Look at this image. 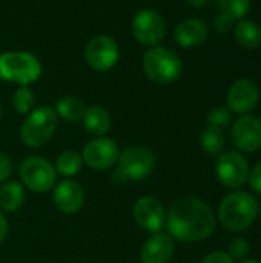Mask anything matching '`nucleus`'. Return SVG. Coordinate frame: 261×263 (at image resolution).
Here are the masks:
<instances>
[{
  "instance_id": "obj_32",
  "label": "nucleus",
  "mask_w": 261,
  "mask_h": 263,
  "mask_svg": "<svg viewBox=\"0 0 261 263\" xmlns=\"http://www.w3.org/2000/svg\"><path fill=\"white\" fill-rule=\"evenodd\" d=\"M8 231H9V223H8V219L5 217V214L0 211V245L2 242L6 239L8 236Z\"/></svg>"
},
{
  "instance_id": "obj_30",
  "label": "nucleus",
  "mask_w": 261,
  "mask_h": 263,
  "mask_svg": "<svg viewBox=\"0 0 261 263\" xmlns=\"http://www.w3.org/2000/svg\"><path fill=\"white\" fill-rule=\"evenodd\" d=\"M248 182H249L251 188H252L255 193L261 194V162H258V163L252 168V171L249 173Z\"/></svg>"
},
{
  "instance_id": "obj_20",
  "label": "nucleus",
  "mask_w": 261,
  "mask_h": 263,
  "mask_svg": "<svg viewBox=\"0 0 261 263\" xmlns=\"http://www.w3.org/2000/svg\"><path fill=\"white\" fill-rule=\"evenodd\" d=\"M235 40L245 49H255L261 45V26L254 20H240L235 25Z\"/></svg>"
},
{
  "instance_id": "obj_35",
  "label": "nucleus",
  "mask_w": 261,
  "mask_h": 263,
  "mask_svg": "<svg viewBox=\"0 0 261 263\" xmlns=\"http://www.w3.org/2000/svg\"><path fill=\"white\" fill-rule=\"evenodd\" d=\"M0 117H2V106H0Z\"/></svg>"
},
{
  "instance_id": "obj_21",
  "label": "nucleus",
  "mask_w": 261,
  "mask_h": 263,
  "mask_svg": "<svg viewBox=\"0 0 261 263\" xmlns=\"http://www.w3.org/2000/svg\"><path fill=\"white\" fill-rule=\"evenodd\" d=\"M55 112L58 117L65 119L66 122H80L85 114V103L78 97L74 96H66L60 97L55 103Z\"/></svg>"
},
{
  "instance_id": "obj_4",
  "label": "nucleus",
  "mask_w": 261,
  "mask_h": 263,
  "mask_svg": "<svg viewBox=\"0 0 261 263\" xmlns=\"http://www.w3.org/2000/svg\"><path fill=\"white\" fill-rule=\"evenodd\" d=\"M42 76L40 60L26 51H6L0 54V79L18 86H28Z\"/></svg>"
},
{
  "instance_id": "obj_11",
  "label": "nucleus",
  "mask_w": 261,
  "mask_h": 263,
  "mask_svg": "<svg viewBox=\"0 0 261 263\" xmlns=\"http://www.w3.org/2000/svg\"><path fill=\"white\" fill-rule=\"evenodd\" d=\"M215 173L223 186L229 190H238L248 182L249 166L240 153H225L220 154L217 160Z\"/></svg>"
},
{
  "instance_id": "obj_22",
  "label": "nucleus",
  "mask_w": 261,
  "mask_h": 263,
  "mask_svg": "<svg viewBox=\"0 0 261 263\" xmlns=\"http://www.w3.org/2000/svg\"><path fill=\"white\" fill-rule=\"evenodd\" d=\"M83 165L85 163H83L82 154H78L74 149H66V151H63V153H60L57 156L54 168H55L57 174H62L63 177L69 179V177L77 176L82 171Z\"/></svg>"
},
{
  "instance_id": "obj_9",
  "label": "nucleus",
  "mask_w": 261,
  "mask_h": 263,
  "mask_svg": "<svg viewBox=\"0 0 261 263\" xmlns=\"http://www.w3.org/2000/svg\"><path fill=\"white\" fill-rule=\"evenodd\" d=\"M118 59H120V48L117 42L106 34L94 35L85 48L86 63L94 71L98 72L112 69L117 65Z\"/></svg>"
},
{
  "instance_id": "obj_3",
  "label": "nucleus",
  "mask_w": 261,
  "mask_h": 263,
  "mask_svg": "<svg viewBox=\"0 0 261 263\" xmlns=\"http://www.w3.org/2000/svg\"><path fill=\"white\" fill-rule=\"evenodd\" d=\"M143 71L157 85H171L183 72V62L177 52L166 46H151L143 54Z\"/></svg>"
},
{
  "instance_id": "obj_19",
  "label": "nucleus",
  "mask_w": 261,
  "mask_h": 263,
  "mask_svg": "<svg viewBox=\"0 0 261 263\" xmlns=\"http://www.w3.org/2000/svg\"><path fill=\"white\" fill-rule=\"evenodd\" d=\"M25 203V186L17 180H6L0 186V208L6 213L20 210Z\"/></svg>"
},
{
  "instance_id": "obj_27",
  "label": "nucleus",
  "mask_w": 261,
  "mask_h": 263,
  "mask_svg": "<svg viewBox=\"0 0 261 263\" xmlns=\"http://www.w3.org/2000/svg\"><path fill=\"white\" fill-rule=\"evenodd\" d=\"M251 253V245L246 239L243 237H235L231 243H229V256L232 259H238V260H243L249 256Z\"/></svg>"
},
{
  "instance_id": "obj_28",
  "label": "nucleus",
  "mask_w": 261,
  "mask_h": 263,
  "mask_svg": "<svg viewBox=\"0 0 261 263\" xmlns=\"http://www.w3.org/2000/svg\"><path fill=\"white\" fill-rule=\"evenodd\" d=\"M234 26H235V18L226 12H220L214 20V28L220 34H228L229 31L234 29Z\"/></svg>"
},
{
  "instance_id": "obj_24",
  "label": "nucleus",
  "mask_w": 261,
  "mask_h": 263,
  "mask_svg": "<svg viewBox=\"0 0 261 263\" xmlns=\"http://www.w3.org/2000/svg\"><path fill=\"white\" fill-rule=\"evenodd\" d=\"M200 145L208 154H220L225 148V136L222 131L206 128L202 133Z\"/></svg>"
},
{
  "instance_id": "obj_31",
  "label": "nucleus",
  "mask_w": 261,
  "mask_h": 263,
  "mask_svg": "<svg viewBox=\"0 0 261 263\" xmlns=\"http://www.w3.org/2000/svg\"><path fill=\"white\" fill-rule=\"evenodd\" d=\"M202 263H234V259L228 254V253H223V251H212L209 253Z\"/></svg>"
},
{
  "instance_id": "obj_33",
  "label": "nucleus",
  "mask_w": 261,
  "mask_h": 263,
  "mask_svg": "<svg viewBox=\"0 0 261 263\" xmlns=\"http://www.w3.org/2000/svg\"><path fill=\"white\" fill-rule=\"evenodd\" d=\"M191 6H194V8H202V6H205L209 0H186Z\"/></svg>"
},
{
  "instance_id": "obj_34",
  "label": "nucleus",
  "mask_w": 261,
  "mask_h": 263,
  "mask_svg": "<svg viewBox=\"0 0 261 263\" xmlns=\"http://www.w3.org/2000/svg\"><path fill=\"white\" fill-rule=\"evenodd\" d=\"M242 263H260L258 260H254V259H249V260H243Z\"/></svg>"
},
{
  "instance_id": "obj_18",
  "label": "nucleus",
  "mask_w": 261,
  "mask_h": 263,
  "mask_svg": "<svg viewBox=\"0 0 261 263\" xmlns=\"http://www.w3.org/2000/svg\"><path fill=\"white\" fill-rule=\"evenodd\" d=\"M83 128L86 133H89L94 137H105L111 126H112V119L111 114L100 105H91L85 109L83 114Z\"/></svg>"
},
{
  "instance_id": "obj_29",
  "label": "nucleus",
  "mask_w": 261,
  "mask_h": 263,
  "mask_svg": "<svg viewBox=\"0 0 261 263\" xmlns=\"http://www.w3.org/2000/svg\"><path fill=\"white\" fill-rule=\"evenodd\" d=\"M11 174H12V162L5 153L0 151V185L9 180Z\"/></svg>"
},
{
  "instance_id": "obj_2",
  "label": "nucleus",
  "mask_w": 261,
  "mask_h": 263,
  "mask_svg": "<svg viewBox=\"0 0 261 263\" xmlns=\"http://www.w3.org/2000/svg\"><path fill=\"white\" fill-rule=\"evenodd\" d=\"M258 210V202L252 194L234 191L222 200L218 217L223 228L232 233H242L254 223Z\"/></svg>"
},
{
  "instance_id": "obj_12",
  "label": "nucleus",
  "mask_w": 261,
  "mask_h": 263,
  "mask_svg": "<svg viewBox=\"0 0 261 263\" xmlns=\"http://www.w3.org/2000/svg\"><path fill=\"white\" fill-rule=\"evenodd\" d=\"M132 216L137 225L148 233H162L166 225V210L162 202L152 196L140 197L132 206Z\"/></svg>"
},
{
  "instance_id": "obj_10",
  "label": "nucleus",
  "mask_w": 261,
  "mask_h": 263,
  "mask_svg": "<svg viewBox=\"0 0 261 263\" xmlns=\"http://www.w3.org/2000/svg\"><path fill=\"white\" fill-rule=\"evenodd\" d=\"M118 154L120 148L117 142L109 137H95L89 140L82 149L83 163L95 171L112 168L118 160Z\"/></svg>"
},
{
  "instance_id": "obj_26",
  "label": "nucleus",
  "mask_w": 261,
  "mask_h": 263,
  "mask_svg": "<svg viewBox=\"0 0 261 263\" xmlns=\"http://www.w3.org/2000/svg\"><path fill=\"white\" fill-rule=\"evenodd\" d=\"M218 6L222 8V12L229 14L231 17L237 18H243L252 6L251 0H217Z\"/></svg>"
},
{
  "instance_id": "obj_25",
  "label": "nucleus",
  "mask_w": 261,
  "mask_h": 263,
  "mask_svg": "<svg viewBox=\"0 0 261 263\" xmlns=\"http://www.w3.org/2000/svg\"><path fill=\"white\" fill-rule=\"evenodd\" d=\"M232 122V114L228 108H223V106H218V108H214L209 116H208V120H206V125L208 128L211 129H217V131H225L226 128H229Z\"/></svg>"
},
{
  "instance_id": "obj_16",
  "label": "nucleus",
  "mask_w": 261,
  "mask_h": 263,
  "mask_svg": "<svg viewBox=\"0 0 261 263\" xmlns=\"http://www.w3.org/2000/svg\"><path fill=\"white\" fill-rule=\"evenodd\" d=\"M175 251L174 239L165 233L152 234L140 250L142 263H169Z\"/></svg>"
},
{
  "instance_id": "obj_1",
  "label": "nucleus",
  "mask_w": 261,
  "mask_h": 263,
  "mask_svg": "<svg viewBox=\"0 0 261 263\" xmlns=\"http://www.w3.org/2000/svg\"><path fill=\"white\" fill-rule=\"evenodd\" d=\"M166 228L172 239L192 243L208 239L215 231L212 208L197 197L177 199L166 213Z\"/></svg>"
},
{
  "instance_id": "obj_36",
  "label": "nucleus",
  "mask_w": 261,
  "mask_h": 263,
  "mask_svg": "<svg viewBox=\"0 0 261 263\" xmlns=\"http://www.w3.org/2000/svg\"><path fill=\"white\" fill-rule=\"evenodd\" d=\"M260 216H261V213H260Z\"/></svg>"
},
{
  "instance_id": "obj_15",
  "label": "nucleus",
  "mask_w": 261,
  "mask_h": 263,
  "mask_svg": "<svg viewBox=\"0 0 261 263\" xmlns=\"http://www.w3.org/2000/svg\"><path fill=\"white\" fill-rule=\"evenodd\" d=\"M260 99L258 86L251 79H238L228 92V106L238 114H248L252 111Z\"/></svg>"
},
{
  "instance_id": "obj_7",
  "label": "nucleus",
  "mask_w": 261,
  "mask_h": 263,
  "mask_svg": "<svg viewBox=\"0 0 261 263\" xmlns=\"http://www.w3.org/2000/svg\"><path fill=\"white\" fill-rule=\"evenodd\" d=\"M18 176L25 188L38 194L48 193L57 183V173L54 165L37 156H31L22 160Z\"/></svg>"
},
{
  "instance_id": "obj_5",
  "label": "nucleus",
  "mask_w": 261,
  "mask_h": 263,
  "mask_svg": "<svg viewBox=\"0 0 261 263\" xmlns=\"http://www.w3.org/2000/svg\"><path fill=\"white\" fill-rule=\"evenodd\" d=\"M57 125L58 116L54 108L46 105L34 108L22 123L20 139L28 148H40L52 139Z\"/></svg>"
},
{
  "instance_id": "obj_13",
  "label": "nucleus",
  "mask_w": 261,
  "mask_h": 263,
  "mask_svg": "<svg viewBox=\"0 0 261 263\" xmlns=\"http://www.w3.org/2000/svg\"><path fill=\"white\" fill-rule=\"evenodd\" d=\"M232 143L245 153H254L261 148V119L252 114L242 116L231 129Z\"/></svg>"
},
{
  "instance_id": "obj_17",
  "label": "nucleus",
  "mask_w": 261,
  "mask_h": 263,
  "mask_svg": "<svg viewBox=\"0 0 261 263\" xmlns=\"http://www.w3.org/2000/svg\"><path fill=\"white\" fill-rule=\"evenodd\" d=\"M174 39L183 48L200 46L208 39V26L200 18H186L175 26Z\"/></svg>"
},
{
  "instance_id": "obj_23",
  "label": "nucleus",
  "mask_w": 261,
  "mask_h": 263,
  "mask_svg": "<svg viewBox=\"0 0 261 263\" xmlns=\"http://www.w3.org/2000/svg\"><path fill=\"white\" fill-rule=\"evenodd\" d=\"M35 105V97L34 92L31 91L29 86H18L12 96V106L18 114L28 116Z\"/></svg>"
},
{
  "instance_id": "obj_6",
  "label": "nucleus",
  "mask_w": 261,
  "mask_h": 263,
  "mask_svg": "<svg viewBox=\"0 0 261 263\" xmlns=\"http://www.w3.org/2000/svg\"><path fill=\"white\" fill-rule=\"evenodd\" d=\"M155 163L157 159L149 148L140 145H131L123 151H120L114 177H120V182L145 180L154 171Z\"/></svg>"
},
{
  "instance_id": "obj_8",
  "label": "nucleus",
  "mask_w": 261,
  "mask_h": 263,
  "mask_svg": "<svg viewBox=\"0 0 261 263\" xmlns=\"http://www.w3.org/2000/svg\"><path fill=\"white\" fill-rule=\"evenodd\" d=\"M131 32L138 43L149 48L157 46L165 39L166 20L158 11L152 8H143L134 14L131 22Z\"/></svg>"
},
{
  "instance_id": "obj_14",
  "label": "nucleus",
  "mask_w": 261,
  "mask_h": 263,
  "mask_svg": "<svg viewBox=\"0 0 261 263\" xmlns=\"http://www.w3.org/2000/svg\"><path fill=\"white\" fill-rule=\"evenodd\" d=\"M86 196L80 183L72 179H63L52 188V202L63 214H75L85 205Z\"/></svg>"
}]
</instances>
